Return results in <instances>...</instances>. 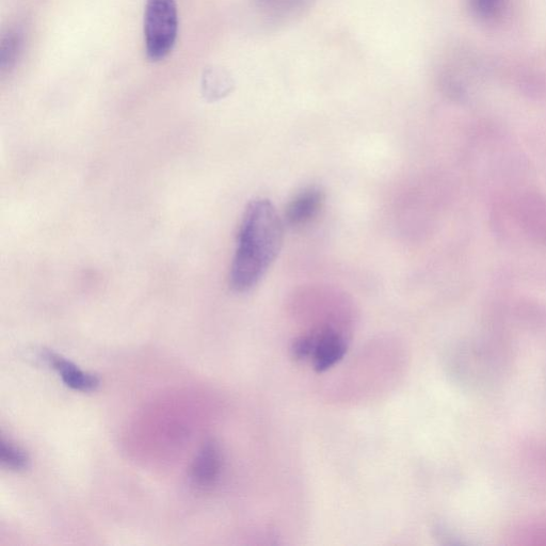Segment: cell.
Returning a JSON list of instances; mask_svg holds the SVG:
<instances>
[{"mask_svg": "<svg viewBox=\"0 0 546 546\" xmlns=\"http://www.w3.org/2000/svg\"><path fill=\"white\" fill-rule=\"evenodd\" d=\"M317 332L300 336L292 346V356L297 361L312 359L316 346Z\"/></svg>", "mask_w": 546, "mask_h": 546, "instance_id": "9", "label": "cell"}, {"mask_svg": "<svg viewBox=\"0 0 546 546\" xmlns=\"http://www.w3.org/2000/svg\"><path fill=\"white\" fill-rule=\"evenodd\" d=\"M0 461L9 470L23 471L28 467L29 458L23 449L3 438L0 442Z\"/></svg>", "mask_w": 546, "mask_h": 546, "instance_id": "8", "label": "cell"}, {"mask_svg": "<svg viewBox=\"0 0 546 546\" xmlns=\"http://www.w3.org/2000/svg\"><path fill=\"white\" fill-rule=\"evenodd\" d=\"M325 203L326 194L323 188H305L287 205L285 222L292 228L308 226L324 210Z\"/></svg>", "mask_w": 546, "mask_h": 546, "instance_id": "3", "label": "cell"}, {"mask_svg": "<svg viewBox=\"0 0 546 546\" xmlns=\"http://www.w3.org/2000/svg\"><path fill=\"white\" fill-rule=\"evenodd\" d=\"M222 471V456L215 442H207L199 452L191 468L192 483L202 490L213 488Z\"/></svg>", "mask_w": 546, "mask_h": 546, "instance_id": "5", "label": "cell"}, {"mask_svg": "<svg viewBox=\"0 0 546 546\" xmlns=\"http://www.w3.org/2000/svg\"><path fill=\"white\" fill-rule=\"evenodd\" d=\"M179 32L175 0H148L144 11V42L152 61L165 59L173 50Z\"/></svg>", "mask_w": 546, "mask_h": 546, "instance_id": "2", "label": "cell"}, {"mask_svg": "<svg viewBox=\"0 0 546 546\" xmlns=\"http://www.w3.org/2000/svg\"><path fill=\"white\" fill-rule=\"evenodd\" d=\"M22 51V37L18 32L10 31L2 41L0 47V71L6 74L15 66Z\"/></svg>", "mask_w": 546, "mask_h": 546, "instance_id": "7", "label": "cell"}, {"mask_svg": "<svg viewBox=\"0 0 546 546\" xmlns=\"http://www.w3.org/2000/svg\"><path fill=\"white\" fill-rule=\"evenodd\" d=\"M305 0H259L260 7L267 13L278 16L291 13Z\"/></svg>", "mask_w": 546, "mask_h": 546, "instance_id": "10", "label": "cell"}, {"mask_svg": "<svg viewBox=\"0 0 546 546\" xmlns=\"http://www.w3.org/2000/svg\"><path fill=\"white\" fill-rule=\"evenodd\" d=\"M502 0H473V7L481 18H492L499 10Z\"/></svg>", "mask_w": 546, "mask_h": 546, "instance_id": "11", "label": "cell"}, {"mask_svg": "<svg viewBox=\"0 0 546 546\" xmlns=\"http://www.w3.org/2000/svg\"><path fill=\"white\" fill-rule=\"evenodd\" d=\"M284 240V223L275 205L256 199L246 208L230 271V286L237 293L250 291L278 258Z\"/></svg>", "mask_w": 546, "mask_h": 546, "instance_id": "1", "label": "cell"}, {"mask_svg": "<svg viewBox=\"0 0 546 546\" xmlns=\"http://www.w3.org/2000/svg\"><path fill=\"white\" fill-rule=\"evenodd\" d=\"M45 358L69 388L84 393L93 392L99 388L100 379L95 375L85 373L74 363L51 352H47Z\"/></svg>", "mask_w": 546, "mask_h": 546, "instance_id": "6", "label": "cell"}, {"mask_svg": "<svg viewBox=\"0 0 546 546\" xmlns=\"http://www.w3.org/2000/svg\"><path fill=\"white\" fill-rule=\"evenodd\" d=\"M347 344L339 332L327 327L317 332L313 352V365L317 372L323 373L339 363L346 355Z\"/></svg>", "mask_w": 546, "mask_h": 546, "instance_id": "4", "label": "cell"}]
</instances>
